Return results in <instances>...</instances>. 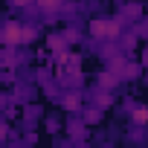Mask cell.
<instances>
[{
    "mask_svg": "<svg viewBox=\"0 0 148 148\" xmlns=\"http://www.w3.org/2000/svg\"><path fill=\"white\" fill-rule=\"evenodd\" d=\"M38 29L29 26V23H18V21H9L3 26V32H0V38H3L6 47H26L29 41H35Z\"/></svg>",
    "mask_w": 148,
    "mask_h": 148,
    "instance_id": "obj_1",
    "label": "cell"
},
{
    "mask_svg": "<svg viewBox=\"0 0 148 148\" xmlns=\"http://www.w3.org/2000/svg\"><path fill=\"white\" fill-rule=\"evenodd\" d=\"M90 38L102 41V44L119 41L122 38V21L119 18H96V21H90Z\"/></svg>",
    "mask_w": 148,
    "mask_h": 148,
    "instance_id": "obj_2",
    "label": "cell"
},
{
    "mask_svg": "<svg viewBox=\"0 0 148 148\" xmlns=\"http://www.w3.org/2000/svg\"><path fill=\"white\" fill-rule=\"evenodd\" d=\"M61 105H64L67 110H73V113H76V110H84V99H82V93H76V90H73V93H64Z\"/></svg>",
    "mask_w": 148,
    "mask_h": 148,
    "instance_id": "obj_3",
    "label": "cell"
},
{
    "mask_svg": "<svg viewBox=\"0 0 148 148\" xmlns=\"http://www.w3.org/2000/svg\"><path fill=\"white\" fill-rule=\"evenodd\" d=\"M119 82H122V76H119V73L108 70V73H102V76H99V90H113Z\"/></svg>",
    "mask_w": 148,
    "mask_h": 148,
    "instance_id": "obj_4",
    "label": "cell"
},
{
    "mask_svg": "<svg viewBox=\"0 0 148 148\" xmlns=\"http://www.w3.org/2000/svg\"><path fill=\"white\" fill-rule=\"evenodd\" d=\"M35 6L44 12V15H55L64 9V0H35Z\"/></svg>",
    "mask_w": 148,
    "mask_h": 148,
    "instance_id": "obj_5",
    "label": "cell"
},
{
    "mask_svg": "<svg viewBox=\"0 0 148 148\" xmlns=\"http://www.w3.org/2000/svg\"><path fill=\"white\" fill-rule=\"evenodd\" d=\"M131 119L136 125H148V108H134L131 110Z\"/></svg>",
    "mask_w": 148,
    "mask_h": 148,
    "instance_id": "obj_6",
    "label": "cell"
},
{
    "mask_svg": "<svg viewBox=\"0 0 148 148\" xmlns=\"http://www.w3.org/2000/svg\"><path fill=\"white\" fill-rule=\"evenodd\" d=\"M139 15H142V9H139L136 3H128L125 12H122V18H128V21H134V18H139Z\"/></svg>",
    "mask_w": 148,
    "mask_h": 148,
    "instance_id": "obj_7",
    "label": "cell"
},
{
    "mask_svg": "<svg viewBox=\"0 0 148 148\" xmlns=\"http://www.w3.org/2000/svg\"><path fill=\"white\" fill-rule=\"evenodd\" d=\"M9 3L15 6V9H26V6H32L35 0H9Z\"/></svg>",
    "mask_w": 148,
    "mask_h": 148,
    "instance_id": "obj_8",
    "label": "cell"
},
{
    "mask_svg": "<svg viewBox=\"0 0 148 148\" xmlns=\"http://www.w3.org/2000/svg\"><path fill=\"white\" fill-rule=\"evenodd\" d=\"M64 38H67V44H76V41H79L76 29H67V32H64Z\"/></svg>",
    "mask_w": 148,
    "mask_h": 148,
    "instance_id": "obj_9",
    "label": "cell"
},
{
    "mask_svg": "<svg viewBox=\"0 0 148 148\" xmlns=\"http://www.w3.org/2000/svg\"><path fill=\"white\" fill-rule=\"evenodd\" d=\"M84 116H87V122H96V119H99V110H87Z\"/></svg>",
    "mask_w": 148,
    "mask_h": 148,
    "instance_id": "obj_10",
    "label": "cell"
},
{
    "mask_svg": "<svg viewBox=\"0 0 148 148\" xmlns=\"http://www.w3.org/2000/svg\"><path fill=\"white\" fill-rule=\"evenodd\" d=\"M145 64H148V49H145Z\"/></svg>",
    "mask_w": 148,
    "mask_h": 148,
    "instance_id": "obj_11",
    "label": "cell"
}]
</instances>
